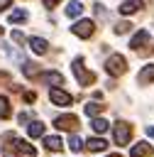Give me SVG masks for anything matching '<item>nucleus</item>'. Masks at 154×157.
Masks as SVG:
<instances>
[{
    "mask_svg": "<svg viewBox=\"0 0 154 157\" xmlns=\"http://www.w3.org/2000/svg\"><path fill=\"white\" fill-rule=\"evenodd\" d=\"M105 71H108L110 76H122V74L127 71V61H125V56H122V54H112V56H108V61H105Z\"/></svg>",
    "mask_w": 154,
    "mask_h": 157,
    "instance_id": "obj_1",
    "label": "nucleus"
},
{
    "mask_svg": "<svg viewBox=\"0 0 154 157\" xmlns=\"http://www.w3.org/2000/svg\"><path fill=\"white\" fill-rule=\"evenodd\" d=\"M71 69H73V74H76V78H78V83H81V86H90V83H93V74H90V71H86L83 59H73Z\"/></svg>",
    "mask_w": 154,
    "mask_h": 157,
    "instance_id": "obj_2",
    "label": "nucleus"
},
{
    "mask_svg": "<svg viewBox=\"0 0 154 157\" xmlns=\"http://www.w3.org/2000/svg\"><path fill=\"white\" fill-rule=\"evenodd\" d=\"M71 32H73L76 37H83V39H86V37H90V34L95 32V22H93V20H78V22L71 27Z\"/></svg>",
    "mask_w": 154,
    "mask_h": 157,
    "instance_id": "obj_3",
    "label": "nucleus"
},
{
    "mask_svg": "<svg viewBox=\"0 0 154 157\" xmlns=\"http://www.w3.org/2000/svg\"><path fill=\"white\" fill-rule=\"evenodd\" d=\"M49 101H51L54 105H61V108H66V105L73 103L71 93H66V91H61V88H51V91H49Z\"/></svg>",
    "mask_w": 154,
    "mask_h": 157,
    "instance_id": "obj_4",
    "label": "nucleus"
},
{
    "mask_svg": "<svg viewBox=\"0 0 154 157\" xmlns=\"http://www.w3.org/2000/svg\"><path fill=\"white\" fill-rule=\"evenodd\" d=\"M130 135H132V125L130 123H115V142L117 145H127L130 142Z\"/></svg>",
    "mask_w": 154,
    "mask_h": 157,
    "instance_id": "obj_5",
    "label": "nucleus"
},
{
    "mask_svg": "<svg viewBox=\"0 0 154 157\" xmlns=\"http://www.w3.org/2000/svg\"><path fill=\"white\" fill-rule=\"evenodd\" d=\"M54 125L59 130H76L78 128V118L76 115H59V118H54Z\"/></svg>",
    "mask_w": 154,
    "mask_h": 157,
    "instance_id": "obj_6",
    "label": "nucleus"
},
{
    "mask_svg": "<svg viewBox=\"0 0 154 157\" xmlns=\"http://www.w3.org/2000/svg\"><path fill=\"white\" fill-rule=\"evenodd\" d=\"M12 145H15V150L20 152V155H24V157H34V145H29V142H24V140H17V137H12Z\"/></svg>",
    "mask_w": 154,
    "mask_h": 157,
    "instance_id": "obj_7",
    "label": "nucleus"
},
{
    "mask_svg": "<svg viewBox=\"0 0 154 157\" xmlns=\"http://www.w3.org/2000/svg\"><path fill=\"white\" fill-rule=\"evenodd\" d=\"M29 47H32V52H34V54H46L49 42H46V39H42V37H29Z\"/></svg>",
    "mask_w": 154,
    "mask_h": 157,
    "instance_id": "obj_8",
    "label": "nucleus"
},
{
    "mask_svg": "<svg viewBox=\"0 0 154 157\" xmlns=\"http://www.w3.org/2000/svg\"><path fill=\"white\" fill-rule=\"evenodd\" d=\"M142 7H144L142 0H125V2L120 5V12H122V15H132V12L142 10Z\"/></svg>",
    "mask_w": 154,
    "mask_h": 157,
    "instance_id": "obj_9",
    "label": "nucleus"
},
{
    "mask_svg": "<svg viewBox=\"0 0 154 157\" xmlns=\"http://www.w3.org/2000/svg\"><path fill=\"white\" fill-rule=\"evenodd\" d=\"M147 155H152V145L149 142H137L130 150V157H147Z\"/></svg>",
    "mask_w": 154,
    "mask_h": 157,
    "instance_id": "obj_10",
    "label": "nucleus"
},
{
    "mask_svg": "<svg viewBox=\"0 0 154 157\" xmlns=\"http://www.w3.org/2000/svg\"><path fill=\"white\" fill-rule=\"evenodd\" d=\"M147 42H149V32H147V29H139V32L130 39V47H132V49H139V47L147 44Z\"/></svg>",
    "mask_w": 154,
    "mask_h": 157,
    "instance_id": "obj_11",
    "label": "nucleus"
},
{
    "mask_svg": "<svg viewBox=\"0 0 154 157\" xmlns=\"http://www.w3.org/2000/svg\"><path fill=\"white\" fill-rule=\"evenodd\" d=\"M39 78H42V81H46V83H56V86H61V83H64V76H61L59 71H44Z\"/></svg>",
    "mask_w": 154,
    "mask_h": 157,
    "instance_id": "obj_12",
    "label": "nucleus"
},
{
    "mask_svg": "<svg viewBox=\"0 0 154 157\" xmlns=\"http://www.w3.org/2000/svg\"><path fill=\"white\" fill-rule=\"evenodd\" d=\"M44 147H46L49 152H59L64 145H61V137H56V135H49V137H44Z\"/></svg>",
    "mask_w": 154,
    "mask_h": 157,
    "instance_id": "obj_13",
    "label": "nucleus"
},
{
    "mask_svg": "<svg viewBox=\"0 0 154 157\" xmlns=\"http://www.w3.org/2000/svg\"><path fill=\"white\" fill-rule=\"evenodd\" d=\"M29 15H27V10H12L10 15H7V20H10V25H20V22H24Z\"/></svg>",
    "mask_w": 154,
    "mask_h": 157,
    "instance_id": "obj_14",
    "label": "nucleus"
},
{
    "mask_svg": "<svg viewBox=\"0 0 154 157\" xmlns=\"http://www.w3.org/2000/svg\"><path fill=\"white\" fill-rule=\"evenodd\" d=\"M27 135H29V137H39V135H44V123H39V120L29 123V125H27Z\"/></svg>",
    "mask_w": 154,
    "mask_h": 157,
    "instance_id": "obj_15",
    "label": "nucleus"
},
{
    "mask_svg": "<svg viewBox=\"0 0 154 157\" xmlns=\"http://www.w3.org/2000/svg\"><path fill=\"white\" fill-rule=\"evenodd\" d=\"M149 81H154V64H147L139 71V83H149Z\"/></svg>",
    "mask_w": 154,
    "mask_h": 157,
    "instance_id": "obj_16",
    "label": "nucleus"
},
{
    "mask_svg": "<svg viewBox=\"0 0 154 157\" xmlns=\"http://www.w3.org/2000/svg\"><path fill=\"white\" fill-rule=\"evenodd\" d=\"M81 12H83V5H81L78 0H71V2L66 5V15H68V17H78Z\"/></svg>",
    "mask_w": 154,
    "mask_h": 157,
    "instance_id": "obj_17",
    "label": "nucleus"
},
{
    "mask_svg": "<svg viewBox=\"0 0 154 157\" xmlns=\"http://www.w3.org/2000/svg\"><path fill=\"white\" fill-rule=\"evenodd\" d=\"M103 108H105L103 103H98V101H88L83 110H86V115H98V113H103Z\"/></svg>",
    "mask_w": 154,
    "mask_h": 157,
    "instance_id": "obj_18",
    "label": "nucleus"
},
{
    "mask_svg": "<svg viewBox=\"0 0 154 157\" xmlns=\"http://www.w3.org/2000/svg\"><path fill=\"white\" fill-rule=\"evenodd\" d=\"M86 145H88V150H90V152H100V150H105V145H108V142H105L103 137H90Z\"/></svg>",
    "mask_w": 154,
    "mask_h": 157,
    "instance_id": "obj_19",
    "label": "nucleus"
},
{
    "mask_svg": "<svg viewBox=\"0 0 154 157\" xmlns=\"http://www.w3.org/2000/svg\"><path fill=\"white\" fill-rule=\"evenodd\" d=\"M90 128H93V132H105V130L110 128V123L103 120V118H93V120H90Z\"/></svg>",
    "mask_w": 154,
    "mask_h": 157,
    "instance_id": "obj_20",
    "label": "nucleus"
},
{
    "mask_svg": "<svg viewBox=\"0 0 154 157\" xmlns=\"http://www.w3.org/2000/svg\"><path fill=\"white\" fill-rule=\"evenodd\" d=\"M68 147H71V152H81L83 150V140L78 135H73V137H68Z\"/></svg>",
    "mask_w": 154,
    "mask_h": 157,
    "instance_id": "obj_21",
    "label": "nucleus"
},
{
    "mask_svg": "<svg viewBox=\"0 0 154 157\" xmlns=\"http://www.w3.org/2000/svg\"><path fill=\"white\" fill-rule=\"evenodd\" d=\"M0 118H10V101L0 96Z\"/></svg>",
    "mask_w": 154,
    "mask_h": 157,
    "instance_id": "obj_22",
    "label": "nucleus"
},
{
    "mask_svg": "<svg viewBox=\"0 0 154 157\" xmlns=\"http://www.w3.org/2000/svg\"><path fill=\"white\" fill-rule=\"evenodd\" d=\"M130 27H132V22H117L115 25V34H125Z\"/></svg>",
    "mask_w": 154,
    "mask_h": 157,
    "instance_id": "obj_23",
    "label": "nucleus"
},
{
    "mask_svg": "<svg viewBox=\"0 0 154 157\" xmlns=\"http://www.w3.org/2000/svg\"><path fill=\"white\" fill-rule=\"evenodd\" d=\"M0 83H7V86L12 88V76H10V74H5V71H0Z\"/></svg>",
    "mask_w": 154,
    "mask_h": 157,
    "instance_id": "obj_24",
    "label": "nucleus"
},
{
    "mask_svg": "<svg viewBox=\"0 0 154 157\" xmlns=\"http://www.w3.org/2000/svg\"><path fill=\"white\" fill-rule=\"evenodd\" d=\"M24 101H27V103L37 101V93H34V91H27V93H24Z\"/></svg>",
    "mask_w": 154,
    "mask_h": 157,
    "instance_id": "obj_25",
    "label": "nucleus"
},
{
    "mask_svg": "<svg viewBox=\"0 0 154 157\" xmlns=\"http://www.w3.org/2000/svg\"><path fill=\"white\" fill-rule=\"evenodd\" d=\"M12 39H15V42H20V44H22V42H24V34H22V32H12Z\"/></svg>",
    "mask_w": 154,
    "mask_h": 157,
    "instance_id": "obj_26",
    "label": "nucleus"
},
{
    "mask_svg": "<svg viewBox=\"0 0 154 157\" xmlns=\"http://www.w3.org/2000/svg\"><path fill=\"white\" fill-rule=\"evenodd\" d=\"M147 135H149V137H154V125H147Z\"/></svg>",
    "mask_w": 154,
    "mask_h": 157,
    "instance_id": "obj_27",
    "label": "nucleus"
},
{
    "mask_svg": "<svg viewBox=\"0 0 154 157\" xmlns=\"http://www.w3.org/2000/svg\"><path fill=\"white\" fill-rule=\"evenodd\" d=\"M56 2H59V0H44V5H46V7H54Z\"/></svg>",
    "mask_w": 154,
    "mask_h": 157,
    "instance_id": "obj_28",
    "label": "nucleus"
},
{
    "mask_svg": "<svg viewBox=\"0 0 154 157\" xmlns=\"http://www.w3.org/2000/svg\"><path fill=\"white\" fill-rule=\"evenodd\" d=\"M5 7H10V0H0V10H5Z\"/></svg>",
    "mask_w": 154,
    "mask_h": 157,
    "instance_id": "obj_29",
    "label": "nucleus"
},
{
    "mask_svg": "<svg viewBox=\"0 0 154 157\" xmlns=\"http://www.w3.org/2000/svg\"><path fill=\"white\" fill-rule=\"evenodd\" d=\"M108 157H120V155H108Z\"/></svg>",
    "mask_w": 154,
    "mask_h": 157,
    "instance_id": "obj_30",
    "label": "nucleus"
},
{
    "mask_svg": "<svg viewBox=\"0 0 154 157\" xmlns=\"http://www.w3.org/2000/svg\"><path fill=\"white\" fill-rule=\"evenodd\" d=\"M0 34H2V27H0Z\"/></svg>",
    "mask_w": 154,
    "mask_h": 157,
    "instance_id": "obj_31",
    "label": "nucleus"
}]
</instances>
